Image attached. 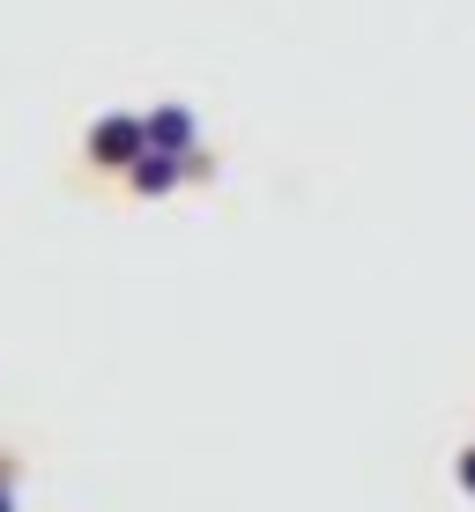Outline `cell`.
<instances>
[{"mask_svg":"<svg viewBox=\"0 0 475 512\" xmlns=\"http://www.w3.org/2000/svg\"><path fill=\"white\" fill-rule=\"evenodd\" d=\"M142 149H149V127L134 112H112V119H97V127H90V156L104 171H134V156H142Z\"/></svg>","mask_w":475,"mask_h":512,"instance_id":"cell-1","label":"cell"},{"mask_svg":"<svg viewBox=\"0 0 475 512\" xmlns=\"http://www.w3.org/2000/svg\"><path fill=\"white\" fill-rule=\"evenodd\" d=\"M461 490L475 498V453H461Z\"/></svg>","mask_w":475,"mask_h":512,"instance_id":"cell-4","label":"cell"},{"mask_svg":"<svg viewBox=\"0 0 475 512\" xmlns=\"http://www.w3.org/2000/svg\"><path fill=\"white\" fill-rule=\"evenodd\" d=\"M127 179H134V193H171V186L186 179V156H171V149H142Z\"/></svg>","mask_w":475,"mask_h":512,"instance_id":"cell-3","label":"cell"},{"mask_svg":"<svg viewBox=\"0 0 475 512\" xmlns=\"http://www.w3.org/2000/svg\"><path fill=\"white\" fill-rule=\"evenodd\" d=\"M0 512H15V498H8V483H0Z\"/></svg>","mask_w":475,"mask_h":512,"instance_id":"cell-5","label":"cell"},{"mask_svg":"<svg viewBox=\"0 0 475 512\" xmlns=\"http://www.w3.org/2000/svg\"><path fill=\"white\" fill-rule=\"evenodd\" d=\"M142 127H149V149L193 156V112H186V104H156V112L142 119Z\"/></svg>","mask_w":475,"mask_h":512,"instance_id":"cell-2","label":"cell"}]
</instances>
